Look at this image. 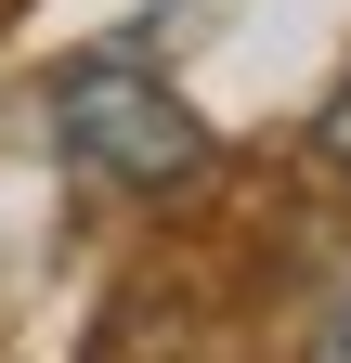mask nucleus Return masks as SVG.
<instances>
[{
    "mask_svg": "<svg viewBox=\"0 0 351 363\" xmlns=\"http://www.w3.org/2000/svg\"><path fill=\"white\" fill-rule=\"evenodd\" d=\"M53 143H65V169L117 182V195H195L208 182V117L130 52H92L53 78Z\"/></svg>",
    "mask_w": 351,
    "mask_h": 363,
    "instance_id": "f257e3e1",
    "label": "nucleus"
},
{
    "mask_svg": "<svg viewBox=\"0 0 351 363\" xmlns=\"http://www.w3.org/2000/svg\"><path fill=\"white\" fill-rule=\"evenodd\" d=\"M313 363H351V286H338V298L313 311Z\"/></svg>",
    "mask_w": 351,
    "mask_h": 363,
    "instance_id": "f03ea898",
    "label": "nucleus"
},
{
    "mask_svg": "<svg viewBox=\"0 0 351 363\" xmlns=\"http://www.w3.org/2000/svg\"><path fill=\"white\" fill-rule=\"evenodd\" d=\"M313 143H325V169H338V182H351V91H338V104H325V117H313Z\"/></svg>",
    "mask_w": 351,
    "mask_h": 363,
    "instance_id": "7ed1b4c3",
    "label": "nucleus"
}]
</instances>
